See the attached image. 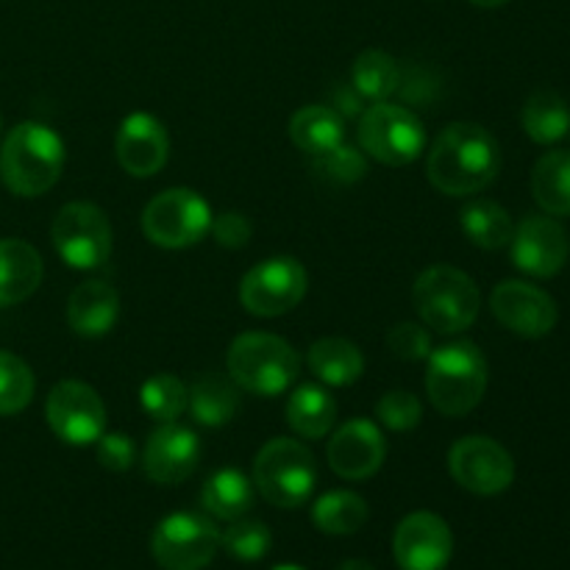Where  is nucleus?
I'll list each match as a JSON object with an SVG mask.
<instances>
[{
	"label": "nucleus",
	"instance_id": "obj_1",
	"mask_svg": "<svg viewBox=\"0 0 570 570\" xmlns=\"http://www.w3.org/2000/svg\"><path fill=\"white\" fill-rule=\"evenodd\" d=\"M499 170V142L488 128L476 126V122H451L429 150V181L451 198L482 193L495 181Z\"/></svg>",
	"mask_w": 570,
	"mask_h": 570
},
{
	"label": "nucleus",
	"instance_id": "obj_2",
	"mask_svg": "<svg viewBox=\"0 0 570 570\" xmlns=\"http://www.w3.org/2000/svg\"><path fill=\"white\" fill-rule=\"evenodd\" d=\"M65 167V142L45 122H20L0 148V178L20 198L48 193Z\"/></svg>",
	"mask_w": 570,
	"mask_h": 570
},
{
	"label": "nucleus",
	"instance_id": "obj_3",
	"mask_svg": "<svg viewBox=\"0 0 570 570\" xmlns=\"http://www.w3.org/2000/svg\"><path fill=\"white\" fill-rule=\"evenodd\" d=\"M488 390V360L471 340H456L429 354L426 393L445 417H462L476 410Z\"/></svg>",
	"mask_w": 570,
	"mask_h": 570
},
{
	"label": "nucleus",
	"instance_id": "obj_4",
	"mask_svg": "<svg viewBox=\"0 0 570 570\" xmlns=\"http://www.w3.org/2000/svg\"><path fill=\"white\" fill-rule=\"evenodd\" d=\"M232 382L254 395H282L301 373V356L278 334L245 332L232 343L226 356Z\"/></svg>",
	"mask_w": 570,
	"mask_h": 570
},
{
	"label": "nucleus",
	"instance_id": "obj_5",
	"mask_svg": "<svg viewBox=\"0 0 570 570\" xmlns=\"http://www.w3.org/2000/svg\"><path fill=\"white\" fill-rule=\"evenodd\" d=\"M412 301L429 328L440 334H460L479 317L482 295L468 273L451 265H434L417 276Z\"/></svg>",
	"mask_w": 570,
	"mask_h": 570
},
{
	"label": "nucleus",
	"instance_id": "obj_6",
	"mask_svg": "<svg viewBox=\"0 0 570 570\" xmlns=\"http://www.w3.org/2000/svg\"><path fill=\"white\" fill-rule=\"evenodd\" d=\"M317 484V465L304 443L276 438L262 445L254 460V488L262 499L282 510H298L309 501Z\"/></svg>",
	"mask_w": 570,
	"mask_h": 570
},
{
	"label": "nucleus",
	"instance_id": "obj_7",
	"mask_svg": "<svg viewBox=\"0 0 570 570\" xmlns=\"http://www.w3.org/2000/svg\"><path fill=\"white\" fill-rule=\"evenodd\" d=\"M212 209L195 189L176 187L156 195L142 209V232L154 245L181 250L198 245L212 232Z\"/></svg>",
	"mask_w": 570,
	"mask_h": 570
},
{
	"label": "nucleus",
	"instance_id": "obj_8",
	"mask_svg": "<svg viewBox=\"0 0 570 570\" xmlns=\"http://www.w3.org/2000/svg\"><path fill=\"white\" fill-rule=\"evenodd\" d=\"M360 145L367 156L390 167H404L423 154L426 131L417 115L390 100L367 106L360 115Z\"/></svg>",
	"mask_w": 570,
	"mask_h": 570
},
{
	"label": "nucleus",
	"instance_id": "obj_9",
	"mask_svg": "<svg viewBox=\"0 0 570 570\" xmlns=\"http://www.w3.org/2000/svg\"><path fill=\"white\" fill-rule=\"evenodd\" d=\"M53 248L72 271H95L111 256V223L104 209L87 200H72L56 215Z\"/></svg>",
	"mask_w": 570,
	"mask_h": 570
},
{
	"label": "nucleus",
	"instance_id": "obj_10",
	"mask_svg": "<svg viewBox=\"0 0 570 570\" xmlns=\"http://www.w3.org/2000/svg\"><path fill=\"white\" fill-rule=\"evenodd\" d=\"M309 276L295 256H273L245 273L239 301L256 317H282L304 301Z\"/></svg>",
	"mask_w": 570,
	"mask_h": 570
},
{
	"label": "nucleus",
	"instance_id": "obj_11",
	"mask_svg": "<svg viewBox=\"0 0 570 570\" xmlns=\"http://www.w3.org/2000/svg\"><path fill=\"white\" fill-rule=\"evenodd\" d=\"M220 549V532L198 512H173L150 538V554L165 570H204Z\"/></svg>",
	"mask_w": 570,
	"mask_h": 570
},
{
	"label": "nucleus",
	"instance_id": "obj_12",
	"mask_svg": "<svg viewBox=\"0 0 570 570\" xmlns=\"http://www.w3.org/2000/svg\"><path fill=\"white\" fill-rule=\"evenodd\" d=\"M449 471L460 488L473 495H499L515 479V462L510 451L493 438L471 434L451 445Z\"/></svg>",
	"mask_w": 570,
	"mask_h": 570
},
{
	"label": "nucleus",
	"instance_id": "obj_13",
	"mask_svg": "<svg viewBox=\"0 0 570 570\" xmlns=\"http://www.w3.org/2000/svg\"><path fill=\"white\" fill-rule=\"evenodd\" d=\"M50 429L67 445H92L106 432V406L83 382H59L45 404Z\"/></svg>",
	"mask_w": 570,
	"mask_h": 570
},
{
	"label": "nucleus",
	"instance_id": "obj_14",
	"mask_svg": "<svg viewBox=\"0 0 570 570\" xmlns=\"http://www.w3.org/2000/svg\"><path fill=\"white\" fill-rule=\"evenodd\" d=\"M490 309H493L495 321L512 334L527 340H540L551 334L557 326L554 298L546 289L534 287L529 282H501L490 295Z\"/></svg>",
	"mask_w": 570,
	"mask_h": 570
},
{
	"label": "nucleus",
	"instance_id": "obj_15",
	"mask_svg": "<svg viewBox=\"0 0 570 570\" xmlns=\"http://www.w3.org/2000/svg\"><path fill=\"white\" fill-rule=\"evenodd\" d=\"M454 554V534L434 512H412L393 534V557L401 570H443Z\"/></svg>",
	"mask_w": 570,
	"mask_h": 570
},
{
	"label": "nucleus",
	"instance_id": "obj_16",
	"mask_svg": "<svg viewBox=\"0 0 570 570\" xmlns=\"http://www.w3.org/2000/svg\"><path fill=\"white\" fill-rule=\"evenodd\" d=\"M512 265L534 278H551L566 267L568 237L554 217L529 215L510 239Z\"/></svg>",
	"mask_w": 570,
	"mask_h": 570
},
{
	"label": "nucleus",
	"instance_id": "obj_17",
	"mask_svg": "<svg viewBox=\"0 0 570 570\" xmlns=\"http://www.w3.org/2000/svg\"><path fill=\"white\" fill-rule=\"evenodd\" d=\"M384 456H387V443H384L382 429L367 417H354V421L343 423L332 434L326 449L328 468L348 482H362V479L379 473Z\"/></svg>",
	"mask_w": 570,
	"mask_h": 570
},
{
	"label": "nucleus",
	"instance_id": "obj_18",
	"mask_svg": "<svg viewBox=\"0 0 570 570\" xmlns=\"http://www.w3.org/2000/svg\"><path fill=\"white\" fill-rule=\"evenodd\" d=\"M117 161L134 178H150L167 165L170 134L148 111H134L117 131Z\"/></svg>",
	"mask_w": 570,
	"mask_h": 570
},
{
	"label": "nucleus",
	"instance_id": "obj_19",
	"mask_svg": "<svg viewBox=\"0 0 570 570\" xmlns=\"http://www.w3.org/2000/svg\"><path fill=\"white\" fill-rule=\"evenodd\" d=\"M200 440L193 429L161 423L148 438L142 454L145 476L156 484H181L198 468Z\"/></svg>",
	"mask_w": 570,
	"mask_h": 570
},
{
	"label": "nucleus",
	"instance_id": "obj_20",
	"mask_svg": "<svg viewBox=\"0 0 570 570\" xmlns=\"http://www.w3.org/2000/svg\"><path fill=\"white\" fill-rule=\"evenodd\" d=\"M120 315V295L106 282H83L67 301V323L78 337H104Z\"/></svg>",
	"mask_w": 570,
	"mask_h": 570
},
{
	"label": "nucleus",
	"instance_id": "obj_21",
	"mask_svg": "<svg viewBox=\"0 0 570 570\" xmlns=\"http://www.w3.org/2000/svg\"><path fill=\"white\" fill-rule=\"evenodd\" d=\"M42 256L22 239H0V306L31 298L42 284Z\"/></svg>",
	"mask_w": 570,
	"mask_h": 570
},
{
	"label": "nucleus",
	"instance_id": "obj_22",
	"mask_svg": "<svg viewBox=\"0 0 570 570\" xmlns=\"http://www.w3.org/2000/svg\"><path fill=\"white\" fill-rule=\"evenodd\" d=\"M187 410L200 426H226L239 410V393L237 384L228 382L220 373H204L195 379L193 387H187Z\"/></svg>",
	"mask_w": 570,
	"mask_h": 570
},
{
	"label": "nucleus",
	"instance_id": "obj_23",
	"mask_svg": "<svg viewBox=\"0 0 570 570\" xmlns=\"http://www.w3.org/2000/svg\"><path fill=\"white\" fill-rule=\"evenodd\" d=\"M200 504L212 518L220 521H237L248 515L254 507V482L237 468H223L206 479L200 490Z\"/></svg>",
	"mask_w": 570,
	"mask_h": 570
},
{
	"label": "nucleus",
	"instance_id": "obj_24",
	"mask_svg": "<svg viewBox=\"0 0 570 570\" xmlns=\"http://www.w3.org/2000/svg\"><path fill=\"white\" fill-rule=\"evenodd\" d=\"M289 139L306 156H321L345 139V122L332 106H304L289 120Z\"/></svg>",
	"mask_w": 570,
	"mask_h": 570
},
{
	"label": "nucleus",
	"instance_id": "obj_25",
	"mask_svg": "<svg viewBox=\"0 0 570 570\" xmlns=\"http://www.w3.org/2000/svg\"><path fill=\"white\" fill-rule=\"evenodd\" d=\"M309 367L328 387H348L365 371L362 351L343 337H323L309 348Z\"/></svg>",
	"mask_w": 570,
	"mask_h": 570
},
{
	"label": "nucleus",
	"instance_id": "obj_26",
	"mask_svg": "<svg viewBox=\"0 0 570 570\" xmlns=\"http://www.w3.org/2000/svg\"><path fill=\"white\" fill-rule=\"evenodd\" d=\"M523 131L538 145H554L570 134V106L554 89H538L529 95L521 111Z\"/></svg>",
	"mask_w": 570,
	"mask_h": 570
},
{
	"label": "nucleus",
	"instance_id": "obj_27",
	"mask_svg": "<svg viewBox=\"0 0 570 570\" xmlns=\"http://www.w3.org/2000/svg\"><path fill=\"white\" fill-rule=\"evenodd\" d=\"M337 421V404L317 384H304L287 401V423L298 438L321 440Z\"/></svg>",
	"mask_w": 570,
	"mask_h": 570
},
{
	"label": "nucleus",
	"instance_id": "obj_28",
	"mask_svg": "<svg viewBox=\"0 0 570 570\" xmlns=\"http://www.w3.org/2000/svg\"><path fill=\"white\" fill-rule=\"evenodd\" d=\"M532 195L551 217L570 215V150H549L532 170Z\"/></svg>",
	"mask_w": 570,
	"mask_h": 570
},
{
	"label": "nucleus",
	"instance_id": "obj_29",
	"mask_svg": "<svg viewBox=\"0 0 570 570\" xmlns=\"http://www.w3.org/2000/svg\"><path fill=\"white\" fill-rule=\"evenodd\" d=\"M460 226L465 237L471 239L476 248L484 250H501L510 245L515 226L504 206L495 200H471L465 209L460 212Z\"/></svg>",
	"mask_w": 570,
	"mask_h": 570
},
{
	"label": "nucleus",
	"instance_id": "obj_30",
	"mask_svg": "<svg viewBox=\"0 0 570 570\" xmlns=\"http://www.w3.org/2000/svg\"><path fill=\"white\" fill-rule=\"evenodd\" d=\"M312 521L323 534H334V538L354 534L365 527L367 501L351 490H334L317 499V504L312 507Z\"/></svg>",
	"mask_w": 570,
	"mask_h": 570
},
{
	"label": "nucleus",
	"instance_id": "obj_31",
	"mask_svg": "<svg viewBox=\"0 0 570 570\" xmlns=\"http://www.w3.org/2000/svg\"><path fill=\"white\" fill-rule=\"evenodd\" d=\"M401 70L395 59L384 50H365L356 56L354 67H351V87L371 104L387 100L390 95L399 89Z\"/></svg>",
	"mask_w": 570,
	"mask_h": 570
},
{
	"label": "nucleus",
	"instance_id": "obj_32",
	"mask_svg": "<svg viewBox=\"0 0 570 570\" xmlns=\"http://www.w3.org/2000/svg\"><path fill=\"white\" fill-rule=\"evenodd\" d=\"M187 384L173 373L150 376L139 390V404L156 423H176L187 412Z\"/></svg>",
	"mask_w": 570,
	"mask_h": 570
},
{
	"label": "nucleus",
	"instance_id": "obj_33",
	"mask_svg": "<svg viewBox=\"0 0 570 570\" xmlns=\"http://www.w3.org/2000/svg\"><path fill=\"white\" fill-rule=\"evenodd\" d=\"M33 373L20 356L0 351V415H17L33 399Z\"/></svg>",
	"mask_w": 570,
	"mask_h": 570
},
{
	"label": "nucleus",
	"instance_id": "obj_34",
	"mask_svg": "<svg viewBox=\"0 0 570 570\" xmlns=\"http://www.w3.org/2000/svg\"><path fill=\"white\" fill-rule=\"evenodd\" d=\"M220 546L226 549L228 557H234V560L256 562L262 560V557H267L273 538L271 529L262 521H245V518H237V521H232V527L220 534Z\"/></svg>",
	"mask_w": 570,
	"mask_h": 570
},
{
	"label": "nucleus",
	"instance_id": "obj_35",
	"mask_svg": "<svg viewBox=\"0 0 570 570\" xmlns=\"http://www.w3.org/2000/svg\"><path fill=\"white\" fill-rule=\"evenodd\" d=\"M312 167H315V173L321 178L345 187V184H356L365 178L367 159L362 150L354 148V145L340 142L337 148L326 150V154L312 156Z\"/></svg>",
	"mask_w": 570,
	"mask_h": 570
},
{
	"label": "nucleus",
	"instance_id": "obj_36",
	"mask_svg": "<svg viewBox=\"0 0 570 570\" xmlns=\"http://www.w3.org/2000/svg\"><path fill=\"white\" fill-rule=\"evenodd\" d=\"M376 417L390 432H412L421 423L423 406L417 395H412L410 390H390V393L379 399Z\"/></svg>",
	"mask_w": 570,
	"mask_h": 570
},
{
	"label": "nucleus",
	"instance_id": "obj_37",
	"mask_svg": "<svg viewBox=\"0 0 570 570\" xmlns=\"http://www.w3.org/2000/svg\"><path fill=\"white\" fill-rule=\"evenodd\" d=\"M387 345L399 360L421 362L429 360L432 354V334L421 326V323H399L393 332L387 334Z\"/></svg>",
	"mask_w": 570,
	"mask_h": 570
},
{
	"label": "nucleus",
	"instance_id": "obj_38",
	"mask_svg": "<svg viewBox=\"0 0 570 570\" xmlns=\"http://www.w3.org/2000/svg\"><path fill=\"white\" fill-rule=\"evenodd\" d=\"M134 456H137V449H134L131 438L126 434H100L98 440V462L106 468V471L122 473L134 465Z\"/></svg>",
	"mask_w": 570,
	"mask_h": 570
},
{
	"label": "nucleus",
	"instance_id": "obj_39",
	"mask_svg": "<svg viewBox=\"0 0 570 570\" xmlns=\"http://www.w3.org/2000/svg\"><path fill=\"white\" fill-rule=\"evenodd\" d=\"M212 234H215L217 245L223 248H245L250 239V223L248 217L239 215V212H223L212 220Z\"/></svg>",
	"mask_w": 570,
	"mask_h": 570
},
{
	"label": "nucleus",
	"instance_id": "obj_40",
	"mask_svg": "<svg viewBox=\"0 0 570 570\" xmlns=\"http://www.w3.org/2000/svg\"><path fill=\"white\" fill-rule=\"evenodd\" d=\"M362 106H365V98H362V95L356 92V89L351 87V83H348V87H340L337 92H334V106H332V109L337 111V115H340V111H343L345 117H360L362 111H365V109H362Z\"/></svg>",
	"mask_w": 570,
	"mask_h": 570
},
{
	"label": "nucleus",
	"instance_id": "obj_41",
	"mask_svg": "<svg viewBox=\"0 0 570 570\" xmlns=\"http://www.w3.org/2000/svg\"><path fill=\"white\" fill-rule=\"evenodd\" d=\"M340 570H373V566H371V562H365V560H348V562H343V566H340Z\"/></svg>",
	"mask_w": 570,
	"mask_h": 570
},
{
	"label": "nucleus",
	"instance_id": "obj_42",
	"mask_svg": "<svg viewBox=\"0 0 570 570\" xmlns=\"http://www.w3.org/2000/svg\"><path fill=\"white\" fill-rule=\"evenodd\" d=\"M468 3L479 6V9H499V6L510 3V0H468Z\"/></svg>",
	"mask_w": 570,
	"mask_h": 570
},
{
	"label": "nucleus",
	"instance_id": "obj_43",
	"mask_svg": "<svg viewBox=\"0 0 570 570\" xmlns=\"http://www.w3.org/2000/svg\"><path fill=\"white\" fill-rule=\"evenodd\" d=\"M271 570H306V568H301V566H276V568H271Z\"/></svg>",
	"mask_w": 570,
	"mask_h": 570
}]
</instances>
